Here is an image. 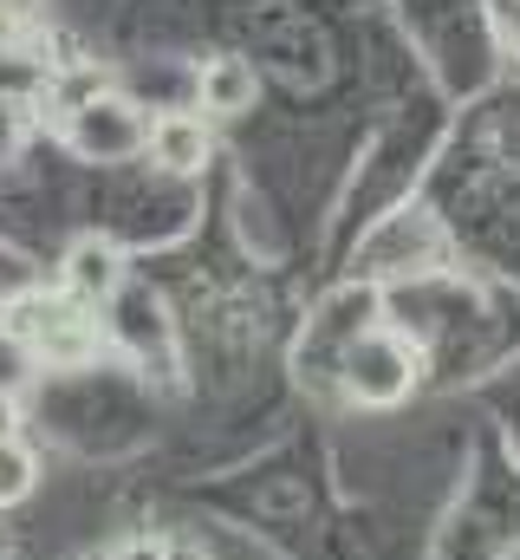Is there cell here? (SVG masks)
I'll return each instance as SVG.
<instances>
[{
  "label": "cell",
  "instance_id": "8fae6325",
  "mask_svg": "<svg viewBox=\"0 0 520 560\" xmlns=\"http://www.w3.org/2000/svg\"><path fill=\"white\" fill-rule=\"evenodd\" d=\"M0 436H20V405H13V392H0Z\"/></svg>",
  "mask_w": 520,
  "mask_h": 560
},
{
  "label": "cell",
  "instance_id": "30bf717a",
  "mask_svg": "<svg viewBox=\"0 0 520 560\" xmlns=\"http://www.w3.org/2000/svg\"><path fill=\"white\" fill-rule=\"evenodd\" d=\"M495 26H501V39L515 46V59H520V0H495Z\"/></svg>",
  "mask_w": 520,
  "mask_h": 560
},
{
  "label": "cell",
  "instance_id": "7c38bea8",
  "mask_svg": "<svg viewBox=\"0 0 520 560\" xmlns=\"http://www.w3.org/2000/svg\"><path fill=\"white\" fill-rule=\"evenodd\" d=\"M7 555H13V541H7V528H0V560H7Z\"/></svg>",
  "mask_w": 520,
  "mask_h": 560
},
{
  "label": "cell",
  "instance_id": "6da1fadb",
  "mask_svg": "<svg viewBox=\"0 0 520 560\" xmlns=\"http://www.w3.org/2000/svg\"><path fill=\"white\" fill-rule=\"evenodd\" d=\"M332 372H339V392H345L352 405L390 411V405H403V398L416 392L423 352H416L403 332H390V326H365V332L332 359Z\"/></svg>",
  "mask_w": 520,
  "mask_h": 560
},
{
  "label": "cell",
  "instance_id": "7a4b0ae2",
  "mask_svg": "<svg viewBox=\"0 0 520 560\" xmlns=\"http://www.w3.org/2000/svg\"><path fill=\"white\" fill-rule=\"evenodd\" d=\"M7 326L33 352V365H85L98 352V319L66 293H20L7 300Z\"/></svg>",
  "mask_w": 520,
  "mask_h": 560
},
{
  "label": "cell",
  "instance_id": "277c9868",
  "mask_svg": "<svg viewBox=\"0 0 520 560\" xmlns=\"http://www.w3.org/2000/svg\"><path fill=\"white\" fill-rule=\"evenodd\" d=\"M59 293H66L72 306H85V313L111 306V300L125 293V248L105 242V235H79V242L66 248V261H59Z\"/></svg>",
  "mask_w": 520,
  "mask_h": 560
},
{
  "label": "cell",
  "instance_id": "3957f363",
  "mask_svg": "<svg viewBox=\"0 0 520 560\" xmlns=\"http://www.w3.org/2000/svg\"><path fill=\"white\" fill-rule=\"evenodd\" d=\"M143 138H150V118L125 92H85L66 112V143L85 163H130V156H143Z\"/></svg>",
  "mask_w": 520,
  "mask_h": 560
},
{
  "label": "cell",
  "instance_id": "9c48e42d",
  "mask_svg": "<svg viewBox=\"0 0 520 560\" xmlns=\"http://www.w3.org/2000/svg\"><path fill=\"white\" fill-rule=\"evenodd\" d=\"M26 372H33V352L20 346V332L7 326V306H0V392H20Z\"/></svg>",
  "mask_w": 520,
  "mask_h": 560
},
{
  "label": "cell",
  "instance_id": "8992f818",
  "mask_svg": "<svg viewBox=\"0 0 520 560\" xmlns=\"http://www.w3.org/2000/svg\"><path fill=\"white\" fill-rule=\"evenodd\" d=\"M260 105V72L235 52H215L196 66V112L202 118H248Z\"/></svg>",
  "mask_w": 520,
  "mask_h": 560
},
{
  "label": "cell",
  "instance_id": "ba28073f",
  "mask_svg": "<svg viewBox=\"0 0 520 560\" xmlns=\"http://www.w3.org/2000/svg\"><path fill=\"white\" fill-rule=\"evenodd\" d=\"M26 138H33V112H26V98H7V92H0V170L26 150Z\"/></svg>",
  "mask_w": 520,
  "mask_h": 560
},
{
  "label": "cell",
  "instance_id": "5b68a950",
  "mask_svg": "<svg viewBox=\"0 0 520 560\" xmlns=\"http://www.w3.org/2000/svg\"><path fill=\"white\" fill-rule=\"evenodd\" d=\"M143 156H150L163 176H202L209 156H215V131H209L202 112H163V118H150Z\"/></svg>",
  "mask_w": 520,
  "mask_h": 560
},
{
  "label": "cell",
  "instance_id": "52a82bcc",
  "mask_svg": "<svg viewBox=\"0 0 520 560\" xmlns=\"http://www.w3.org/2000/svg\"><path fill=\"white\" fill-rule=\"evenodd\" d=\"M39 489V456L20 436H0V509H20Z\"/></svg>",
  "mask_w": 520,
  "mask_h": 560
}]
</instances>
